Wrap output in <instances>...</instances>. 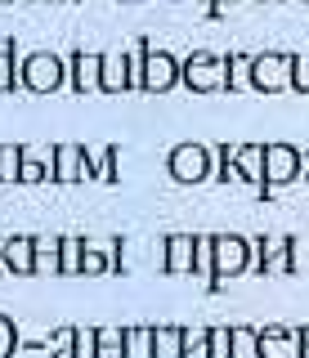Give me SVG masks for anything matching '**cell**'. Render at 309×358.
<instances>
[{"mask_svg":"<svg viewBox=\"0 0 309 358\" xmlns=\"http://www.w3.org/2000/svg\"><path fill=\"white\" fill-rule=\"evenodd\" d=\"M206 171H211V152H206L202 143H180V148L171 152V175L180 179V184H202Z\"/></svg>","mask_w":309,"mask_h":358,"instance_id":"6da1fadb","label":"cell"},{"mask_svg":"<svg viewBox=\"0 0 309 358\" xmlns=\"http://www.w3.org/2000/svg\"><path fill=\"white\" fill-rule=\"evenodd\" d=\"M292 63L287 54H260L256 63H251V85L256 90H287L292 85Z\"/></svg>","mask_w":309,"mask_h":358,"instance_id":"7a4b0ae2","label":"cell"},{"mask_svg":"<svg viewBox=\"0 0 309 358\" xmlns=\"http://www.w3.org/2000/svg\"><path fill=\"white\" fill-rule=\"evenodd\" d=\"M224 59H215V54H193L189 63H184V81L193 90H220L229 85V72H224Z\"/></svg>","mask_w":309,"mask_h":358,"instance_id":"3957f363","label":"cell"},{"mask_svg":"<svg viewBox=\"0 0 309 358\" xmlns=\"http://www.w3.org/2000/svg\"><path fill=\"white\" fill-rule=\"evenodd\" d=\"M23 85L36 90V94H50V90L63 85V63L54 54H31L23 63Z\"/></svg>","mask_w":309,"mask_h":358,"instance_id":"277c9868","label":"cell"},{"mask_svg":"<svg viewBox=\"0 0 309 358\" xmlns=\"http://www.w3.org/2000/svg\"><path fill=\"white\" fill-rule=\"evenodd\" d=\"M224 162H229V171H233V179H247V184H260V179H264V148H260V143L229 148Z\"/></svg>","mask_w":309,"mask_h":358,"instance_id":"5b68a950","label":"cell"},{"mask_svg":"<svg viewBox=\"0 0 309 358\" xmlns=\"http://www.w3.org/2000/svg\"><path fill=\"white\" fill-rule=\"evenodd\" d=\"M260 354L264 358H301V327H264Z\"/></svg>","mask_w":309,"mask_h":358,"instance_id":"8992f818","label":"cell"},{"mask_svg":"<svg viewBox=\"0 0 309 358\" xmlns=\"http://www.w3.org/2000/svg\"><path fill=\"white\" fill-rule=\"evenodd\" d=\"M301 175V157H296L287 143H269L264 148V179L269 184H287V179Z\"/></svg>","mask_w":309,"mask_h":358,"instance_id":"52a82bcc","label":"cell"},{"mask_svg":"<svg viewBox=\"0 0 309 358\" xmlns=\"http://www.w3.org/2000/svg\"><path fill=\"white\" fill-rule=\"evenodd\" d=\"M59 184H76V179H94V166L85 162L81 143H59V166H54Z\"/></svg>","mask_w":309,"mask_h":358,"instance_id":"ba28073f","label":"cell"},{"mask_svg":"<svg viewBox=\"0 0 309 358\" xmlns=\"http://www.w3.org/2000/svg\"><path fill=\"white\" fill-rule=\"evenodd\" d=\"M0 264L14 273H36V242L31 238H0Z\"/></svg>","mask_w":309,"mask_h":358,"instance_id":"9c48e42d","label":"cell"},{"mask_svg":"<svg viewBox=\"0 0 309 358\" xmlns=\"http://www.w3.org/2000/svg\"><path fill=\"white\" fill-rule=\"evenodd\" d=\"M189 268H197V238L171 233L166 238V273H189Z\"/></svg>","mask_w":309,"mask_h":358,"instance_id":"30bf717a","label":"cell"},{"mask_svg":"<svg viewBox=\"0 0 309 358\" xmlns=\"http://www.w3.org/2000/svg\"><path fill=\"white\" fill-rule=\"evenodd\" d=\"M72 85L76 90H103V59L99 54H76L72 59Z\"/></svg>","mask_w":309,"mask_h":358,"instance_id":"8fae6325","label":"cell"},{"mask_svg":"<svg viewBox=\"0 0 309 358\" xmlns=\"http://www.w3.org/2000/svg\"><path fill=\"white\" fill-rule=\"evenodd\" d=\"M260 268H264V273H282V268H292V255H287V251H292V238H282V233H273V238H264L260 242Z\"/></svg>","mask_w":309,"mask_h":358,"instance_id":"7c38bea8","label":"cell"},{"mask_svg":"<svg viewBox=\"0 0 309 358\" xmlns=\"http://www.w3.org/2000/svg\"><path fill=\"white\" fill-rule=\"evenodd\" d=\"M175 85V59L171 54H148L143 63V90H171Z\"/></svg>","mask_w":309,"mask_h":358,"instance_id":"4fadbf2b","label":"cell"},{"mask_svg":"<svg viewBox=\"0 0 309 358\" xmlns=\"http://www.w3.org/2000/svg\"><path fill=\"white\" fill-rule=\"evenodd\" d=\"M54 166H59V152H23V184H41L45 175H54Z\"/></svg>","mask_w":309,"mask_h":358,"instance_id":"5bb4252c","label":"cell"},{"mask_svg":"<svg viewBox=\"0 0 309 358\" xmlns=\"http://www.w3.org/2000/svg\"><path fill=\"white\" fill-rule=\"evenodd\" d=\"M36 242V273L63 268V238H31Z\"/></svg>","mask_w":309,"mask_h":358,"instance_id":"9a60e30c","label":"cell"},{"mask_svg":"<svg viewBox=\"0 0 309 358\" xmlns=\"http://www.w3.org/2000/svg\"><path fill=\"white\" fill-rule=\"evenodd\" d=\"M152 350H157V358H184V331L180 327H157L152 331Z\"/></svg>","mask_w":309,"mask_h":358,"instance_id":"2e32d148","label":"cell"},{"mask_svg":"<svg viewBox=\"0 0 309 358\" xmlns=\"http://www.w3.org/2000/svg\"><path fill=\"white\" fill-rule=\"evenodd\" d=\"M23 179V148L18 143H0V184Z\"/></svg>","mask_w":309,"mask_h":358,"instance_id":"e0dca14e","label":"cell"},{"mask_svg":"<svg viewBox=\"0 0 309 358\" xmlns=\"http://www.w3.org/2000/svg\"><path fill=\"white\" fill-rule=\"evenodd\" d=\"M152 331L157 327H130L126 331V358H157V350H152Z\"/></svg>","mask_w":309,"mask_h":358,"instance_id":"ac0fdd59","label":"cell"},{"mask_svg":"<svg viewBox=\"0 0 309 358\" xmlns=\"http://www.w3.org/2000/svg\"><path fill=\"white\" fill-rule=\"evenodd\" d=\"M99 358H126V331L99 327Z\"/></svg>","mask_w":309,"mask_h":358,"instance_id":"d6986e66","label":"cell"},{"mask_svg":"<svg viewBox=\"0 0 309 358\" xmlns=\"http://www.w3.org/2000/svg\"><path fill=\"white\" fill-rule=\"evenodd\" d=\"M126 85H130L126 59H103V90H126Z\"/></svg>","mask_w":309,"mask_h":358,"instance_id":"ffe728a7","label":"cell"},{"mask_svg":"<svg viewBox=\"0 0 309 358\" xmlns=\"http://www.w3.org/2000/svg\"><path fill=\"white\" fill-rule=\"evenodd\" d=\"M260 354V331L233 327V358H256Z\"/></svg>","mask_w":309,"mask_h":358,"instance_id":"44dd1931","label":"cell"},{"mask_svg":"<svg viewBox=\"0 0 309 358\" xmlns=\"http://www.w3.org/2000/svg\"><path fill=\"white\" fill-rule=\"evenodd\" d=\"M184 358H211V331H184Z\"/></svg>","mask_w":309,"mask_h":358,"instance_id":"7402d4cb","label":"cell"},{"mask_svg":"<svg viewBox=\"0 0 309 358\" xmlns=\"http://www.w3.org/2000/svg\"><path fill=\"white\" fill-rule=\"evenodd\" d=\"M113 171H117V148L108 143V148H99V157H94V179L99 184H113Z\"/></svg>","mask_w":309,"mask_h":358,"instance_id":"603a6c76","label":"cell"},{"mask_svg":"<svg viewBox=\"0 0 309 358\" xmlns=\"http://www.w3.org/2000/svg\"><path fill=\"white\" fill-rule=\"evenodd\" d=\"M81 255H85V242L63 238V268L59 273H81Z\"/></svg>","mask_w":309,"mask_h":358,"instance_id":"cb8c5ba5","label":"cell"},{"mask_svg":"<svg viewBox=\"0 0 309 358\" xmlns=\"http://www.w3.org/2000/svg\"><path fill=\"white\" fill-rule=\"evenodd\" d=\"M76 358H99V327H76Z\"/></svg>","mask_w":309,"mask_h":358,"instance_id":"d4e9b609","label":"cell"},{"mask_svg":"<svg viewBox=\"0 0 309 358\" xmlns=\"http://www.w3.org/2000/svg\"><path fill=\"white\" fill-rule=\"evenodd\" d=\"M211 358H233V327H211Z\"/></svg>","mask_w":309,"mask_h":358,"instance_id":"484cf974","label":"cell"},{"mask_svg":"<svg viewBox=\"0 0 309 358\" xmlns=\"http://www.w3.org/2000/svg\"><path fill=\"white\" fill-rule=\"evenodd\" d=\"M14 85H18V76H14V41H9L5 50H0V94L14 90Z\"/></svg>","mask_w":309,"mask_h":358,"instance_id":"4316f807","label":"cell"},{"mask_svg":"<svg viewBox=\"0 0 309 358\" xmlns=\"http://www.w3.org/2000/svg\"><path fill=\"white\" fill-rule=\"evenodd\" d=\"M14 345H18V331H14V322L0 313V358H9L14 354Z\"/></svg>","mask_w":309,"mask_h":358,"instance_id":"83f0119b","label":"cell"},{"mask_svg":"<svg viewBox=\"0 0 309 358\" xmlns=\"http://www.w3.org/2000/svg\"><path fill=\"white\" fill-rule=\"evenodd\" d=\"M197 268H215V238H197Z\"/></svg>","mask_w":309,"mask_h":358,"instance_id":"f1b7e54d","label":"cell"},{"mask_svg":"<svg viewBox=\"0 0 309 358\" xmlns=\"http://www.w3.org/2000/svg\"><path fill=\"white\" fill-rule=\"evenodd\" d=\"M251 63H256V59H242V54H238V59H229V67H233V76H229V85H247L251 81Z\"/></svg>","mask_w":309,"mask_h":358,"instance_id":"f546056e","label":"cell"},{"mask_svg":"<svg viewBox=\"0 0 309 358\" xmlns=\"http://www.w3.org/2000/svg\"><path fill=\"white\" fill-rule=\"evenodd\" d=\"M292 85H296V90H309V54L292 63Z\"/></svg>","mask_w":309,"mask_h":358,"instance_id":"4dcf8cb0","label":"cell"},{"mask_svg":"<svg viewBox=\"0 0 309 358\" xmlns=\"http://www.w3.org/2000/svg\"><path fill=\"white\" fill-rule=\"evenodd\" d=\"M301 358H309V327H301Z\"/></svg>","mask_w":309,"mask_h":358,"instance_id":"1f68e13d","label":"cell"},{"mask_svg":"<svg viewBox=\"0 0 309 358\" xmlns=\"http://www.w3.org/2000/svg\"><path fill=\"white\" fill-rule=\"evenodd\" d=\"M301 175H305V179H309V157H305V162H301Z\"/></svg>","mask_w":309,"mask_h":358,"instance_id":"d6a6232c","label":"cell"}]
</instances>
